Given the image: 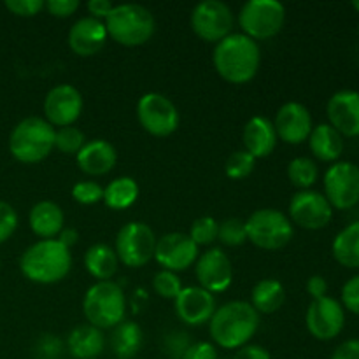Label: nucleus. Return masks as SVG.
<instances>
[{
	"label": "nucleus",
	"instance_id": "c9c22d12",
	"mask_svg": "<svg viewBox=\"0 0 359 359\" xmlns=\"http://www.w3.org/2000/svg\"><path fill=\"white\" fill-rule=\"evenodd\" d=\"M256 158L251 156L248 151H235L224 163V172L230 179H244L255 170Z\"/></svg>",
	"mask_w": 359,
	"mask_h": 359
},
{
	"label": "nucleus",
	"instance_id": "4468645a",
	"mask_svg": "<svg viewBox=\"0 0 359 359\" xmlns=\"http://www.w3.org/2000/svg\"><path fill=\"white\" fill-rule=\"evenodd\" d=\"M291 223L305 230H321L333 219V207L323 193L304 189L294 193L290 202Z\"/></svg>",
	"mask_w": 359,
	"mask_h": 359
},
{
	"label": "nucleus",
	"instance_id": "ea45409f",
	"mask_svg": "<svg viewBox=\"0 0 359 359\" xmlns=\"http://www.w3.org/2000/svg\"><path fill=\"white\" fill-rule=\"evenodd\" d=\"M340 304L346 311L353 312L359 316V273L351 277L342 287V294H340Z\"/></svg>",
	"mask_w": 359,
	"mask_h": 359
},
{
	"label": "nucleus",
	"instance_id": "09e8293b",
	"mask_svg": "<svg viewBox=\"0 0 359 359\" xmlns=\"http://www.w3.org/2000/svg\"><path fill=\"white\" fill-rule=\"evenodd\" d=\"M233 359H270V353L262 346H255V344H248V346L241 347L235 354Z\"/></svg>",
	"mask_w": 359,
	"mask_h": 359
},
{
	"label": "nucleus",
	"instance_id": "9d476101",
	"mask_svg": "<svg viewBox=\"0 0 359 359\" xmlns=\"http://www.w3.org/2000/svg\"><path fill=\"white\" fill-rule=\"evenodd\" d=\"M323 184V195L333 209L349 210L359 203V167L353 161H335L326 170Z\"/></svg>",
	"mask_w": 359,
	"mask_h": 359
},
{
	"label": "nucleus",
	"instance_id": "c85d7f7f",
	"mask_svg": "<svg viewBox=\"0 0 359 359\" xmlns=\"http://www.w3.org/2000/svg\"><path fill=\"white\" fill-rule=\"evenodd\" d=\"M286 290L277 279H263L252 287L251 305L258 314H273L283 307Z\"/></svg>",
	"mask_w": 359,
	"mask_h": 359
},
{
	"label": "nucleus",
	"instance_id": "4be33fe9",
	"mask_svg": "<svg viewBox=\"0 0 359 359\" xmlns=\"http://www.w3.org/2000/svg\"><path fill=\"white\" fill-rule=\"evenodd\" d=\"M76 161L84 174L105 175L114 168L118 154L107 140L95 139L84 144L83 149L76 154Z\"/></svg>",
	"mask_w": 359,
	"mask_h": 359
},
{
	"label": "nucleus",
	"instance_id": "393cba45",
	"mask_svg": "<svg viewBox=\"0 0 359 359\" xmlns=\"http://www.w3.org/2000/svg\"><path fill=\"white\" fill-rule=\"evenodd\" d=\"M309 147L319 161L335 163L344 153V137L330 123H321L312 128Z\"/></svg>",
	"mask_w": 359,
	"mask_h": 359
},
{
	"label": "nucleus",
	"instance_id": "6e6552de",
	"mask_svg": "<svg viewBox=\"0 0 359 359\" xmlns=\"http://www.w3.org/2000/svg\"><path fill=\"white\" fill-rule=\"evenodd\" d=\"M286 21V7L277 0H249L238 13L244 35L252 41H265L280 32Z\"/></svg>",
	"mask_w": 359,
	"mask_h": 359
},
{
	"label": "nucleus",
	"instance_id": "20e7f679",
	"mask_svg": "<svg viewBox=\"0 0 359 359\" xmlns=\"http://www.w3.org/2000/svg\"><path fill=\"white\" fill-rule=\"evenodd\" d=\"M154 28L156 23L153 13L140 4L114 6L111 14L105 18V30L109 37L126 48L146 44L153 37Z\"/></svg>",
	"mask_w": 359,
	"mask_h": 359
},
{
	"label": "nucleus",
	"instance_id": "a211bd4d",
	"mask_svg": "<svg viewBox=\"0 0 359 359\" xmlns=\"http://www.w3.org/2000/svg\"><path fill=\"white\" fill-rule=\"evenodd\" d=\"M195 273L200 287L212 294L226 291L233 280V266H231L230 258L217 248L209 249L200 256Z\"/></svg>",
	"mask_w": 359,
	"mask_h": 359
},
{
	"label": "nucleus",
	"instance_id": "72a5a7b5",
	"mask_svg": "<svg viewBox=\"0 0 359 359\" xmlns=\"http://www.w3.org/2000/svg\"><path fill=\"white\" fill-rule=\"evenodd\" d=\"M217 233H219V223L210 216L195 219L191 224V230H189V237L196 245L212 244L214 241H217Z\"/></svg>",
	"mask_w": 359,
	"mask_h": 359
},
{
	"label": "nucleus",
	"instance_id": "8fccbe9b",
	"mask_svg": "<svg viewBox=\"0 0 359 359\" xmlns=\"http://www.w3.org/2000/svg\"><path fill=\"white\" fill-rule=\"evenodd\" d=\"M112 4L109 0H90L88 2V11H90L91 18H97L102 21V18H107L112 11Z\"/></svg>",
	"mask_w": 359,
	"mask_h": 359
},
{
	"label": "nucleus",
	"instance_id": "f3484780",
	"mask_svg": "<svg viewBox=\"0 0 359 359\" xmlns=\"http://www.w3.org/2000/svg\"><path fill=\"white\" fill-rule=\"evenodd\" d=\"M273 128H276L277 139L291 146H298L309 140L314 125H312L311 112L304 104L287 102L277 111Z\"/></svg>",
	"mask_w": 359,
	"mask_h": 359
},
{
	"label": "nucleus",
	"instance_id": "39448f33",
	"mask_svg": "<svg viewBox=\"0 0 359 359\" xmlns=\"http://www.w3.org/2000/svg\"><path fill=\"white\" fill-rule=\"evenodd\" d=\"M56 130L46 119L30 116L18 123L9 135V151L21 163H39L51 154Z\"/></svg>",
	"mask_w": 359,
	"mask_h": 359
},
{
	"label": "nucleus",
	"instance_id": "dca6fc26",
	"mask_svg": "<svg viewBox=\"0 0 359 359\" xmlns=\"http://www.w3.org/2000/svg\"><path fill=\"white\" fill-rule=\"evenodd\" d=\"M83 112V95L72 84H58L44 100L46 121L51 126H72Z\"/></svg>",
	"mask_w": 359,
	"mask_h": 359
},
{
	"label": "nucleus",
	"instance_id": "2f4dec72",
	"mask_svg": "<svg viewBox=\"0 0 359 359\" xmlns=\"http://www.w3.org/2000/svg\"><path fill=\"white\" fill-rule=\"evenodd\" d=\"M287 177H290L291 184L300 188V191L311 189L312 186L318 182L319 167L312 158H294V160H291L290 165H287Z\"/></svg>",
	"mask_w": 359,
	"mask_h": 359
},
{
	"label": "nucleus",
	"instance_id": "3c124183",
	"mask_svg": "<svg viewBox=\"0 0 359 359\" xmlns=\"http://www.w3.org/2000/svg\"><path fill=\"white\" fill-rule=\"evenodd\" d=\"M77 238H79V233H77V230H74V228H63L58 235V241L69 249H70V245L76 244Z\"/></svg>",
	"mask_w": 359,
	"mask_h": 359
},
{
	"label": "nucleus",
	"instance_id": "bb28decb",
	"mask_svg": "<svg viewBox=\"0 0 359 359\" xmlns=\"http://www.w3.org/2000/svg\"><path fill=\"white\" fill-rule=\"evenodd\" d=\"M332 252L339 265L359 270V219L353 221L337 233L333 238Z\"/></svg>",
	"mask_w": 359,
	"mask_h": 359
},
{
	"label": "nucleus",
	"instance_id": "864d4df0",
	"mask_svg": "<svg viewBox=\"0 0 359 359\" xmlns=\"http://www.w3.org/2000/svg\"><path fill=\"white\" fill-rule=\"evenodd\" d=\"M358 34H359V27H358Z\"/></svg>",
	"mask_w": 359,
	"mask_h": 359
},
{
	"label": "nucleus",
	"instance_id": "79ce46f5",
	"mask_svg": "<svg viewBox=\"0 0 359 359\" xmlns=\"http://www.w3.org/2000/svg\"><path fill=\"white\" fill-rule=\"evenodd\" d=\"M189 346H191L189 335L184 332H174L170 335H167V339H165V349H167V353L174 359H181L184 356Z\"/></svg>",
	"mask_w": 359,
	"mask_h": 359
},
{
	"label": "nucleus",
	"instance_id": "a878e982",
	"mask_svg": "<svg viewBox=\"0 0 359 359\" xmlns=\"http://www.w3.org/2000/svg\"><path fill=\"white\" fill-rule=\"evenodd\" d=\"M105 337L91 325L77 326L67 337V349L76 359H95L104 353Z\"/></svg>",
	"mask_w": 359,
	"mask_h": 359
},
{
	"label": "nucleus",
	"instance_id": "412c9836",
	"mask_svg": "<svg viewBox=\"0 0 359 359\" xmlns=\"http://www.w3.org/2000/svg\"><path fill=\"white\" fill-rule=\"evenodd\" d=\"M105 41H107L105 23L97 18H81L69 30L70 49L79 56H93L104 48Z\"/></svg>",
	"mask_w": 359,
	"mask_h": 359
},
{
	"label": "nucleus",
	"instance_id": "49530a36",
	"mask_svg": "<svg viewBox=\"0 0 359 359\" xmlns=\"http://www.w3.org/2000/svg\"><path fill=\"white\" fill-rule=\"evenodd\" d=\"M330 359H359V339H351L340 344Z\"/></svg>",
	"mask_w": 359,
	"mask_h": 359
},
{
	"label": "nucleus",
	"instance_id": "58836bf2",
	"mask_svg": "<svg viewBox=\"0 0 359 359\" xmlns=\"http://www.w3.org/2000/svg\"><path fill=\"white\" fill-rule=\"evenodd\" d=\"M18 228V214L13 205L0 200V244L9 241Z\"/></svg>",
	"mask_w": 359,
	"mask_h": 359
},
{
	"label": "nucleus",
	"instance_id": "cd10ccee",
	"mask_svg": "<svg viewBox=\"0 0 359 359\" xmlns=\"http://www.w3.org/2000/svg\"><path fill=\"white\" fill-rule=\"evenodd\" d=\"M118 256L116 251L107 244H95L84 255V266L91 277L104 283L111 280L118 270Z\"/></svg>",
	"mask_w": 359,
	"mask_h": 359
},
{
	"label": "nucleus",
	"instance_id": "aec40b11",
	"mask_svg": "<svg viewBox=\"0 0 359 359\" xmlns=\"http://www.w3.org/2000/svg\"><path fill=\"white\" fill-rule=\"evenodd\" d=\"M175 314L184 325L202 326L210 321L216 312V298L203 287L189 286L182 287L179 297L175 298Z\"/></svg>",
	"mask_w": 359,
	"mask_h": 359
},
{
	"label": "nucleus",
	"instance_id": "de8ad7c7",
	"mask_svg": "<svg viewBox=\"0 0 359 359\" xmlns=\"http://www.w3.org/2000/svg\"><path fill=\"white\" fill-rule=\"evenodd\" d=\"M307 293L311 294L312 300H319V298H325L328 293V283L323 276H312L307 280Z\"/></svg>",
	"mask_w": 359,
	"mask_h": 359
},
{
	"label": "nucleus",
	"instance_id": "f704fd0d",
	"mask_svg": "<svg viewBox=\"0 0 359 359\" xmlns=\"http://www.w3.org/2000/svg\"><path fill=\"white\" fill-rule=\"evenodd\" d=\"M217 238L221 241V244L230 245H242L248 241V231H245V221L238 219V217H230V219H224L223 223H219V233Z\"/></svg>",
	"mask_w": 359,
	"mask_h": 359
},
{
	"label": "nucleus",
	"instance_id": "ddd939ff",
	"mask_svg": "<svg viewBox=\"0 0 359 359\" xmlns=\"http://www.w3.org/2000/svg\"><path fill=\"white\" fill-rule=\"evenodd\" d=\"M191 28L203 41L219 42L231 34L233 13L224 2L205 0L193 9Z\"/></svg>",
	"mask_w": 359,
	"mask_h": 359
},
{
	"label": "nucleus",
	"instance_id": "1a4fd4ad",
	"mask_svg": "<svg viewBox=\"0 0 359 359\" xmlns=\"http://www.w3.org/2000/svg\"><path fill=\"white\" fill-rule=\"evenodd\" d=\"M156 235L142 221L126 223L116 237V256L128 269H140L154 258Z\"/></svg>",
	"mask_w": 359,
	"mask_h": 359
},
{
	"label": "nucleus",
	"instance_id": "f03ea898",
	"mask_svg": "<svg viewBox=\"0 0 359 359\" xmlns=\"http://www.w3.org/2000/svg\"><path fill=\"white\" fill-rule=\"evenodd\" d=\"M259 328V314L248 302H228L216 309L209 321L214 342L226 351H238L248 346Z\"/></svg>",
	"mask_w": 359,
	"mask_h": 359
},
{
	"label": "nucleus",
	"instance_id": "b1692460",
	"mask_svg": "<svg viewBox=\"0 0 359 359\" xmlns=\"http://www.w3.org/2000/svg\"><path fill=\"white\" fill-rule=\"evenodd\" d=\"M28 223H30L32 231L37 237H41L42 241H51L63 230L65 216H63V210L58 203L44 200V202H39L32 207Z\"/></svg>",
	"mask_w": 359,
	"mask_h": 359
},
{
	"label": "nucleus",
	"instance_id": "e433bc0d",
	"mask_svg": "<svg viewBox=\"0 0 359 359\" xmlns=\"http://www.w3.org/2000/svg\"><path fill=\"white\" fill-rule=\"evenodd\" d=\"M153 287L161 298H167V300H175L179 297V293L182 291V283L179 279L177 273L168 272V270H161L154 276L153 279Z\"/></svg>",
	"mask_w": 359,
	"mask_h": 359
},
{
	"label": "nucleus",
	"instance_id": "c756f323",
	"mask_svg": "<svg viewBox=\"0 0 359 359\" xmlns=\"http://www.w3.org/2000/svg\"><path fill=\"white\" fill-rule=\"evenodd\" d=\"M142 330L137 323L123 321L112 332L111 347L118 359H132L139 354L140 347H142Z\"/></svg>",
	"mask_w": 359,
	"mask_h": 359
},
{
	"label": "nucleus",
	"instance_id": "0eeeda50",
	"mask_svg": "<svg viewBox=\"0 0 359 359\" xmlns=\"http://www.w3.org/2000/svg\"><path fill=\"white\" fill-rule=\"evenodd\" d=\"M248 238L259 249L277 251L286 248L294 233L293 223L277 209H259L245 221Z\"/></svg>",
	"mask_w": 359,
	"mask_h": 359
},
{
	"label": "nucleus",
	"instance_id": "7c9ffc66",
	"mask_svg": "<svg viewBox=\"0 0 359 359\" xmlns=\"http://www.w3.org/2000/svg\"><path fill=\"white\" fill-rule=\"evenodd\" d=\"M139 198V184L132 177H118L104 189V202L112 210H125Z\"/></svg>",
	"mask_w": 359,
	"mask_h": 359
},
{
	"label": "nucleus",
	"instance_id": "6ab92c4d",
	"mask_svg": "<svg viewBox=\"0 0 359 359\" xmlns=\"http://www.w3.org/2000/svg\"><path fill=\"white\" fill-rule=\"evenodd\" d=\"M328 121L342 137H359V91L340 90L326 105Z\"/></svg>",
	"mask_w": 359,
	"mask_h": 359
},
{
	"label": "nucleus",
	"instance_id": "4c0bfd02",
	"mask_svg": "<svg viewBox=\"0 0 359 359\" xmlns=\"http://www.w3.org/2000/svg\"><path fill=\"white\" fill-rule=\"evenodd\" d=\"M72 196L76 202L83 205H93V203L104 200V188L93 181H79L74 184Z\"/></svg>",
	"mask_w": 359,
	"mask_h": 359
},
{
	"label": "nucleus",
	"instance_id": "9b49d317",
	"mask_svg": "<svg viewBox=\"0 0 359 359\" xmlns=\"http://www.w3.org/2000/svg\"><path fill=\"white\" fill-rule=\"evenodd\" d=\"M140 126L154 137H168L179 128V111L170 98L161 93H146L137 104Z\"/></svg>",
	"mask_w": 359,
	"mask_h": 359
},
{
	"label": "nucleus",
	"instance_id": "423d86ee",
	"mask_svg": "<svg viewBox=\"0 0 359 359\" xmlns=\"http://www.w3.org/2000/svg\"><path fill=\"white\" fill-rule=\"evenodd\" d=\"M83 312L88 323L95 328H116L125 321L126 314V300L123 290L112 280L93 284L84 294Z\"/></svg>",
	"mask_w": 359,
	"mask_h": 359
},
{
	"label": "nucleus",
	"instance_id": "f8f14e48",
	"mask_svg": "<svg viewBox=\"0 0 359 359\" xmlns=\"http://www.w3.org/2000/svg\"><path fill=\"white\" fill-rule=\"evenodd\" d=\"M305 325L309 333L321 342H330L344 332L346 326V309L339 300L328 297L312 300L305 314Z\"/></svg>",
	"mask_w": 359,
	"mask_h": 359
},
{
	"label": "nucleus",
	"instance_id": "2eb2a0df",
	"mask_svg": "<svg viewBox=\"0 0 359 359\" xmlns=\"http://www.w3.org/2000/svg\"><path fill=\"white\" fill-rule=\"evenodd\" d=\"M198 258V245L191 241V237L179 231L163 235L158 238L154 249V259L168 272H184Z\"/></svg>",
	"mask_w": 359,
	"mask_h": 359
},
{
	"label": "nucleus",
	"instance_id": "37998d69",
	"mask_svg": "<svg viewBox=\"0 0 359 359\" xmlns=\"http://www.w3.org/2000/svg\"><path fill=\"white\" fill-rule=\"evenodd\" d=\"M62 351V340L55 335H44L37 344L39 359H58Z\"/></svg>",
	"mask_w": 359,
	"mask_h": 359
},
{
	"label": "nucleus",
	"instance_id": "603ef678",
	"mask_svg": "<svg viewBox=\"0 0 359 359\" xmlns=\"http://www.w3.org/2000/svg\"><path fill=\"white\" fill-rule=\"evenodd\" d=\"M353 7H354V11H358V13H359V0H356V2H353Z\"/></svg>",
	"mask_w": 359,
	"mask_h": 359
},
{
	"label": "nucleus",
	"instance_id": "a19ab883",
	"mask_svg": "<svg viewBox=\"0 0 359 359\" xmlns=\"http://www.w3.org/2000/svg\"><path fill=\"white\" fill-rule=\"evenodd\" d=\"M6 7L16 16L32 18L44 9L42 0H7Z\"/></svg>",
	"mask_w": 359,
	"mask_h": 359
},
{
	"label": "nucleus",
	"instance_id": "5701e85b",
	"mask_svg": "<svg viewBox=\"0 0 359 359\" xmlns=\"http://www.w3.org/2000/svg\"><path fill=\"white\" fill-rule=\"evenodd\" d=\"M244 146L251 156L266 158L277 146V133L273 123L263 116H255L244 126Z\"/></svg>",
	"mask_w": 359,
	"mask_h": 359
},
{
	"label": "nucleus",
	"instance_id": "a18cd8bd",
	"mask_svg": "<svg viewBox=\"0 0 359 359\" xmlns=\"http://www.w3.org/2000/svg\"><path fill=\"white\" fill-rule=\"evenodd\" d=\"M181 359H219L217 349L209 342H195L188 347Z\"/></svg>",
	"mask_w": 359,
	"mask_h": 359
},
{
	"label": "nucleus",
	"instance_id": "5fc2aeb1",
	"mask_svg": "<svg viewBox=\"0 0 359 359\" xmlns=\"http://www.w3.org/2000/svg\"><path fill=\"white\" fill-rule=\"evenodd\" d=\"M0 265H2V263H0Z\"/></svg>",
	"mask_w": 359,
	"mask_h": 359
},
{
	"label": "nucleus",
	"instance_id": "c03bdc74",
	"mask_svg": "<svg viewBox=\"0 0 359 359\" xmlns=\"http://www.w3.org/2000/svg\"><path fill=\"white\" fill-rule=\"evenodd\" d=\"M81 4L77 0H48L44 2V7L49 14L56 18H69L79 9Z\"/></svg>",
	"mask_w": 359,
	"mask_h": 359
},
{
	"label": "nucleus",
	"instance_id": "473e14b6",
	"mask_svg": "<svg viewBox=\"0 0 359 359\" xmlns=\"http://www.w3.org/2000/svg\"><path fill=\"white\" fill-rule=\"evenodd\" d=\"M86 144V137L76 126H63L56 130L55 135V147H58L65 154H77L83 146Z\"/></svg>",
	"mask_w": 359,
	"mask_h": 359
},
{
	"label": "nucleus",
	"instance_id": "f257e3e1",
	"mask_svg": "<svg viewBox=\"0 0 359 359\" xmlns=\"http://www.w3.org/2000/svg\"><path fill=\"white\" fill-rule=\"evenodd\" d=\"M214 67L224 81L233 84L249 83L258 74L262 49L258 42L244 34H230L214 48Z\"/></svg>",
	"mask_w": 359,
	"mask_h": 359
},
{
	"label": "nucleus",
	"instance_id": "7ed1b4c3",
	"mask_svg": "<svg viewBox=\"0 0 359 359\" xmlns=\"http://www.w3.org/2000/svg\"><path fill=\"white\" fill-rule=\"evenodd\" d=\"M21 273L37 284H55L65 279L72 269V255L58 238L39 241L23 252Z\"/></svg>",
	"mask_w": 359,
	"mask_h": 359
}]
</instances>
